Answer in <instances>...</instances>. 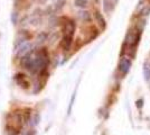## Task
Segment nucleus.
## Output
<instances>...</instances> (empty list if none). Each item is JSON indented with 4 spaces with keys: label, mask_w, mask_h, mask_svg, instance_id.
<instances>
[{
    "label": "nucleus",
    "mask_w": 150,
    "mask_h": 135,
    "mask_svg": "<svg viewBox=\"0 0 150 135\" xmlns=\"http://www.w3.org/2000/svg\"><path fill=\"white\" fill-rule=\"evenodd\" d=\"M31 50H33V45H31V43L28 41V42H25L24 44L15 47V54H16L18 58H20V56L23 58V56H25L27 53H29Z\"/></svg>",
    "instance_id": "obj_1"
},
{
    "label": "nucleus",
    "mask_w": 150,
    "mask_h": 135,
    "mask_svg": "<svg viewBox=\"0 0 150 135\" xmlns=\"http://www.w3.org/2000/svg\"><path fill=\"white\" fill-rule=\"evenodd\" d=\"M131 60L128 58H121V60H120V63H119V70L120 72L122 73V74H127L128 72H129V70H130V68H131Z\"/></svg>",
    "instance_id": "obj_2"
},
{
    "label": "nucleus",
    "mask_w": 150,
    "mask_h": 135,
    "mask_svg": "<svg viewBox=\"0 0 150 135\" xmlns=\"http://www.w3.org/2000/svg\"><path fill=\"white\" fill-rule=\"evenodd\" d=\"M73 44V36L72 35H66L64 34L62 39V42H61V46L63 47L64 51H69L71 46Z\"/></svg>",
    "instance_id": "obj_3"
},
{
    "label": "nucleus",
    "mask_w": 150,
    "mask_h": 135,
    "mask_svg": "<svg viewBox=\"0 0 150 135\" xmlns=\"http://www.w3.org/2000/svg\"><path fill=\"white\" fill-rule=\"evenodd\" d=\"M15 80L17 81V84H20V86H23L24 88H27V87H28V81H27V79H26L25 74H23V73H17L16 77H15Z\"/></svg>",
    "instance_id": "obj_4"
},
{
    "label": "nucleus",
    "mask_w": 150,
    "mask_h": 135,
    "mask_svg": "<svg viewBox=\"0 0 150 135\" xmlns=\"http://www.w3.org/2000/svg\"><path fill=\"white\" fill-rule=\"evenodd\" d=\"M94 18H95L96 23H98V24H99V25H100L102 28H105L106 21H105L104 17L102 16V14H101L100 11H95V13H94Z\"/></svg>",
    "instance_id": "obj_5"
},
{
    "label": "nucleus",
    "mask_w": 150,
    "mask_h": 135,
    "mask_svg": "<svg viewBox=\"0 0 150 135\" xmlns=\"http://www.w3.org/2000/svg\"><path fill=\"white\" fill-rule=\"evenodd\" d=\"M48 37H50V34L47 32H40L37 35V43L42 44L46 41H48Z\"/></svg>",
    "instance_id": "obj_6"
},
{
    "label": "nucleus",
    "mask_w": 150,
    "mask_h": 135,
    "mask_svg": "<svg viewBox=\"0 0 150 135\" xmlns=\"http://www.w3.org/2000/svg\"><path fill=\"white\" fill-rule=\"evenodd\" d=\"M39 119H40V117H39V115L38 114H36V115H34V116H31L30 115V117H29V126H31V127H35L36 125L38 124V122H39Z\"/></svg>",
    "instance_id": "obj_7"
},
{
    "label": "nucleus",
    "mask_w": 150,
    "mask_h": 135,
    "mask_svg": "<svg viewBox=\"0 0 150 135\" xmlns=\"http://www.w3.org/2000/svg\"><path fill=\"white\" fill-rule=\"evenodd\" d=\"M79 18L82 20V21H90L91 20V16L88 11H80L79 13Z\"/></svg>",
    "instance_id": "obj_8"
},
{
    "label": "nucleus",
    "mask_w": 150,
    "mask_h": 135,
    "mask_svg": "<svg viewBox=\"0 0 150 135\" xmlns=\"http://www.w3.org/2000/svg\"><path fill=\"white\" fill-rule=\"evenodd\" d=\"M88 4V0H75L74 1V5L79 8H86Z\"/></svg>",
    "instance_id": "obj_9"
},
{
    "label": "nucleus",
    "mask_w": 150,
    "mask_h": 135,
    "mask_svg": "<svg viewBox=\"0 0 150 135\" xmlns=\"http://www.w3.org/2000/svg\"><path fill=\"white\" fill-rule=\"evenodd\" d=\"M65 5V0H57L56 2H55V5H54V8H55V10H61L63 7Z\"/></svg>",
    "instance_id": "obj_10"
},
{
    "label": "nucleus",
    "mask_w": 150,
    "mask_h": 135,
    "mask_svg": "<svg viewBox=\"0 0 150 135\" xmlns=\"http://www.w3.org/2000/svg\"><path fill=\"white\" fill-rule=\"evenodd\" d=\"M144 79H146L147 81H148V80H150V66H148L147 64H144Z\"/></svg>",
    "instance_id": "obj_11"
},
{
    "label": "nucleus",
    "mask_w": 150,
    "mask_h": 135,
    "mask_svg": "<svg viewBox=\"0 0 150 135\" xmlns=\"http://www.w3.org/2000/svg\"><path fill=\"white\" fill-rule=\"evenodd\" d=\"M75 96H76V90H75V92L73 94V96H72V99H71V104H69V115L71 114V111H72V107H73V103H74V99H75Z\"/></svg>",
    "instance_id": "obj_12"
},
{
    "label": "nucleus",
    "mask_w": 150,
    "mask_h": 135,
    "mask_svg": "<svg viewBox=\"0 0 150 135\" xmlns=\"http://www.w3.org/2000/svg\"><path fill=\"white\" fill-rule=\"evenodd\" d=\"M141 14H142L144 16H147V15H149V14H150V7L149 6L144 7V9L141 10Z\"/></svg>",
    "instance_id": "obj_13"
},
{
    "label": "nucleus",
    "mask_w": 150,
    "mask_h": 135,
    "mask_svg": "<svg viewBox=\"0 0 150 135\" xmlns=\"http://www.w3.org/2000/svg\"><path fill=\"white\" fill-rule=\"evenodd\" d=\"M17 18H18V14L13 11V13L11 14V21H13V24H17Z\"/></svg>",
    "instance_id": "obj_14"
},
{
    "label": "nucleus",
    "mask_w": 150,
    "mask_h": 135,
    "mask_svg": "<svg viewBox=\"0 0 150 135\" xmlns=\"http://www.w3.org/2000/svg\"><path fill=\"white\" fill-rule=\"evenodd\" d=\"M109 7H110V1L109 0H104V10H105L106 13H109L111 10Z\"/></svg>",
    "instance_id": "obj_15"
},
{
    "label": "nucleus",
    "mask_w": 150,
    "mask_h": 135,
    "mask_svg": "<svg viewBox=\"0 0 150 135\" xmlns=\"http://www.w3.org/2000/svg\"><path fill=\"white\" fill-rule=\"evenodd\" d=\"M36 134V132H35V129H29V131H26L24 135H35Z\"/></svg>",
    "instance_id": "obj_16"
},
{
    "label": "nucleus",
    "mask_w": 150,
    "mask_h": 135,
    "mask_svg": "<svg viewBox=\"0 0 150 135\" xmlns=\"http://www.w3.org/2000/svg\"><path fill=\"white\" fill-rule=\"evenodd\" d=\"M114 2H118V0H114Z\"/></svg>",
    "instance_id": "obj_17"
},
{
    "label": "nucleus",
    "mask_w": 150,
    "mask_h": 135,
    "mask_svg": "<svg viewBox=\"0 0 150 135\" xmlns=\"http://www.w3.org/2000/svg\"><path fill=\"white\" fill-rule=\"evenodd\" d=\"M149 66H150V64H149Z\"/></svg>",
    "instance_id": "obj_18"
}]
</instances>
